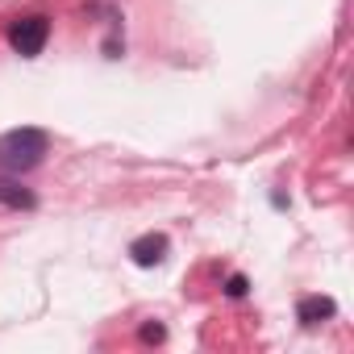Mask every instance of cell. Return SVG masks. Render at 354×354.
Returning a JSON list of instances; mask_svg holds the SVG:
<instances>
[{
	"label": "cell",
	"mask_w": 354,
	"mask_h": 354,
	"mask_svg": "<svg viewBox=\"0 0 354 354\" xmlns=\"http://www.w3.org/2000/svg\"><path fill=\"white\" fill-rule=\"evenodd\" d=\"M46 150H50L46 129H38V125L9 129V133H0V171L5 175H26L46 158Z\"/></svg>",
	"instance_id": "cell-1"
},
{
	"label": "cell",
	"mask_w": 354,
	"mask_h": 354,
	"mask_svg": "<svg viewBox=\"0 0 354 354\" xmlns=\"http://www.w3.org/2000/svg\"><path fill=\"white\" fill-rule=\"evenodd\" d=\"M50 42V17L46 13H30V17H17L9 26V46L21 55V59H38Z\"/></svg>",
	"instance_id": "cell-2"
},
{
	"label": "cell",
	"mask_w": 354,
	"mask_h": 354,
	"mask_svg": "<svg viewBox=\"0 0 354 354\" xmlns=\"http://www.w3.org/2000/svg\"><path fill=\"white\" fill-rule=\"evenodd\" d=\"M167 250H171L167 234H142V238L129 242V259H133L138 267H158V263L167 259Z\"/></svg>",
	"instance_id": "cell-3"
},
{
	"label": "cell",
	"mask_w": 354,
	"mask_h": 354,
	"mask_svg": "<svg viewBox=\"0 0 354 354\" xmlns=\"http://www.w3.org/2000/svg\"><path fill=\"white\" fill-rule=\"evenodd\" d=\"M0 205H5V209H38V196L21 184V175H17V180H13V175H0Z\"/></svg>",
	"instance_id": "cell-4"
},
{
	"label": "cell",
	"mask_w": 354,
	"mask_h": 354,
	"mask_svg": "<svg viewBox=\"0 0 354 354\" xmlns=\"http://www.w3.org/2000/svg\"><path fill=\"white\" fill-rule=\"evenodd\" d=\"M337 313V304L329 300V296H304L300 304H296V321L300 325H321V321H329Z\"/></svg>",
	"instance_id": "cell-5"
},
{
	"label": "cell",
	"mask_w": 354,
	"mask_h": 354,
	"mask_svg": "<svg viewBox=\"0 0 354 354\" xmlns=\"http://www.w3.org/2000/svg\"><path fill=\"white\" fill-rule=\"evenodd\" d=\"M225 292L238 300V296H246V292H250V279H246V275H230V279H225Z\"/></svg>",
	"instance_id": "cell-6"
},
{
	"label": "cell",
	"mask_w": 354,
	"mask_h": 354,
	"mask_svg": "<svg viewBox=\"0 0 354 354\" xmlns=\"http://www.w3.org/2000/svg\"><path fill=\"white\" fill-rule=\"evenodd\" d=\"M162 337H167V329H162L158 321H154V325H142V342H162Z\"/></svg>",
	"instance_id": "cell-7"
}]
</instances>
